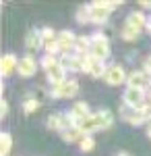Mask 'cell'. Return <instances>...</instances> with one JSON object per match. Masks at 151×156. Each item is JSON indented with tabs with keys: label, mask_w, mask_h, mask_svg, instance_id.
I'll return each mask as SVG.
<instances>
[{
	"label": "cell",
	"mask_w": 151,
	"mask_h": 156,
	"mask_svg": "<svg viewBox=\"0 0 151 156\" xmlns=\"http://www.w3.org/2000/svg\"><path fill=\"white\" fill-rule=\"evenodd\" d=\"M50 94H52V98H72L79 94V81L77 79H66L58 85H52Z\"/></svg>",
	"instance_id": "277c9868"
},
{
	"label": "cell",
	"mask_w": 151,
	"mask_h": 156,
	"mask_svg": "<svg viewBox=\"0 0 151 156\" xmlns=\"http://www.w3.org/2000/svg\"><path fill=\"white\" fill-rule=\"evenodd\" d=\"M77 21L79 23H91V4H83L77 9Z\"/></svg>",
	"instance_id": "7402d4cb"
},
{
	"label": "cell",
	"mask_w": 151,
	"mask_h": 156,
	"mask_svg": "<svg viewBox=\"0 0 151 156\" xmlns=\"http://www.w3.org/2000/svg\"><path fill=\"white\" fill-rule=\"evenodd\" d=\"M110 9H106L102 6L99 2H93L91 4V23H97V25H104L108 21V17H110Z\"/></svg>",
	"instance_id": "5bb4252c"
},
{
	"label": "cell",
	"mask_w": 151,
	"mask_h": 156,
	"mask_svg": "<svg viewBox=\"0 0 151 156\" xmlns=\"http://www.w3.org/2000/svg\"><path fill=\"white\" fill-rule=\"evenodd\" d=\"M89 48H91V36H81L77 37V42H75V50H77V54H89Z\"/></svg>",
	"instance_id": "d6986e66"
},
{
	"label": "cell",
	"mask_w": 151,
	"mask_h": 156,
	"mask_svg": "<svg viewBox=\"0 0 151 156\" xmlns=\"http://www.w3.org/2000/svg\"><path fill=\"white\" fill-rule=\"evenodd\" d=\"M89 54L97 60H106L110 56V42L104 34H93L91 36V48H89Z\"/></svg>",
	"instance_id": "7a4b0ae2"
},
{
	"label": "cell",
	"mask_w": 151,
	"mask_h": 156,
	"mask_svg": "<svg viewBox=\"0 0 151 156\" xmlns=\"http://www.w3.org/2000/svg\"><path fill=\"white\" fill-rule=\"evenodd\" d=\"M83 137H85V133L75 125V127H69L66 131H62V140L64 142H69V144H75V142H81Z\"/></svg>",
	"instance_id": "ac0fdd59"
},
{
	"label": "cell",
	"mask_w": 151,
	"mask_h": 156,
	"mask_svg": "<svg viewBox=\"0 0 151 156\" xmlns=\"http://www.w3.org/2000/svg\"><path fill=\"white\" fill-rule=\"evenodd\" d=\"M69 115L75 123H79V121H83L87 115H91V110H89V104H87V102H75Z\"/></svg>",
	"instance_id": "2e32d148"
},
{
	"label": "cell",
	"mask_w": 151,
	"mask_h": 156,
	"mask_svg": "<svg viewBox=\"0 0 151 156\" xmlns=\"http://www.w3.org/2000/svg\"><path fill=\"white\" fill-rule=\"evenodd\" d=\"M147 19H149V17L143 11H133L126 17V25L135 27V29H143V27H147Z\"/></svg>",
	"instance_id": "e0dca14e"
},
{
	"label": "cell",
	"mask_w": 151,
	"mask_h": 156,
	"mask_svg": "<svg viewBox=\"0 0 151 156\" xmlns=\"http://www.w3.org/2000/svg\"><path fill=\"white\" fill-rule=\"evenodd\" d=\"M6 112H8V104H6V100H2V104H0V115H2V119L6 117Z\"/></svg>",
	"instance_id": "f546056e"
},
{
	"label": "cell",
	"mask_w": 151,
	"mask_h": 156,
	"mask_svg": "<svg viewBox=\"0 0 151 156\" xmlns=\"http://www.w3.org/2000/svg\"><path fill=\"white\" fill-rule=\"evenodd\" d=\"M19 60L12 52H6L4 56H2V60H0V73H2V77H8V75H12V73L19 69Z\"/></svg>",
	"instance_id": "30bf717a"
},
{
	"label": "cell",
	"mask_w": 151,
	"mask_h": 156,
	"mask_svg": "<svg viewBox=\"0 0 151 156\" xmlns=\"http://www.w3.org/2000/svg\"><path fill=\"white\" fill-rule=\"evenodd\" d=\"M128 87H139V90H147L151 85L149 81V75L143 71V69H139V71H130L128 73V79H126Z\"/></svg>",
	"instance_id": "ba28073f"
},
{
	"label": "cell",
	"mask_w": 151,
	"mask_h": 156,
	"mask_svg": "<svg viewBox=\"0 0 151 156\" xmlns=\"http://www.w3.org/2000/svg\"><path fill=\"white\" fill-rule=\"evenodd\" d=\"M97 119H99V129H108L114 123V115L104 108V110H97Z\"/></svg>",
	"instance_id": "ffe728a7"
},
{
	"label": "cell",
	"mask_w": 151,
	"mask_h": 156,
	"mask_svg": "<svg viewBox=\"0 0 151 156\" xmlns=\"http://www.w3.org/2000/svg\"><path fill=\"white\" fill-rule=\"evenodd\" d=\"M46 77L52 85H58V83H62V81H66V69L60 65V60H58L50 71H46Z\"/></svg>",
	"instance_id": "4fadbf2b"
},
{
	"label": "cell",
	"mask_w": 151,
	"mask_h": 156,
	"mask_svg": "<svg viewBox=\"0 0 151 156\" xmlns=\"http://www.w3.org/2000/svg\"><path fill=\"white\" fill-rule=\"evenodd\" d=\"M141 34V29H135V27H130V25L124 23V27H122V37L126 40V42H133V40H137Z\"/></svg>",
	"instance_id": "cb8c5ba5"
},
{
	"label": "cell",
	"mask_w": 151,
	"mask_h": 156,
	"mask_svg": "<svg viewBox=\"0 0 151 156\" xmlns=\"http://www.w3.org/2000/svg\"><path fill=\"white\" fill-rule=\"evenodd\" d=\"M147 31L151 34V15H149V19H147Z\"/></svg>",
	"instance_id": "4dcf8cb0"
},
{
	"label": "cell",
	"mask_w": 151,
	"mask_h": 156,
	"mask_svg": "<svg viewBox=\"0 0 151 156\" xmlns=\"http://www.w3.org/2000/svg\"><path fill=\"white\" fill-rule=\"evenodd\" d=\"M147 137H149V140H151V123H149V125H147Z\"/></svg>",
	"instance_id": "1f68e13d"
},
{
	"label": "cell",
	"mask_w": 151,
	"mask_h": 156,
	"mask_svg": "<svg viewBox=\"0 0 151 156\" xmlns=\"http://www.w3.org/2000/svg\"><path fill=\"white\" fill-rule=\"evenodd\" d=\"M122 117L130 125H143V123H151V102H147L141 108H130L126 104H122Z\"/></svg>",
	"instance_id": "6da1fadb"
},
{
	"label": "cell",
	"mask_w": 151,
	"mask_h": 156,
	"mask_svg": "<svg viewBox=\"0 0 151 156\" xmlns=\"http://www.w3.org/2000/svg\"><path fill=\"white\" fill-rule=\"evenodd\" d=\"M93 148H95V140H93L91 135H85L81 140V150L83 152H91Z\"/></svg>",
	"instance_id": "4316f807"
},
{
	"label": "cell",
	"mask_w": 151,
	"mask_h": 156,
	"mask_svg": "<svg viewBox=\"0 0 151 156\" xmlns=\"http://www.w3.org/2000/svg\"><path fill=\"white\" fill-rule=\"evenodd\" d=\"M147 98H149V100H151V85H149V87H147Z\"/></svg>",
	"instance_id": "d6a6232c"
},
{
	"label": "cell",
	"mask_w": 151,
	"mask_h": 156,
	"mask_svg": "<svg viewBox=\"0 0 151 156\" xmlns=\"http://www.w3.org/2000/svg\"><path fill=\"white\" fill-rule=\"evenodd\" d=\"M42 40H44V46L54 44V42L58 40V34H56L52 27H44V29H42Z\"/></svg>",
	"instance_id": "603a6c76"
},
{
	"label": "cell",
	"mask_w": 151,
	"mask_h": 156,
	"mask_svg": "<svg viewBox=\"0 0 151 156\" xmlns=\"http://www.w3.org/2000/svg\"><path fill=\"white\" fill-rule=\"evenodd\" d=\"M37 60L31 56V54H25L23 58L19 60V69H17V73L21 75V77H33L35 71H37Z\"/></svg>",
	"instance_id": "9c48e42d"
},
{
	"label": "cell",
	"mask_w": 151,
	"mask_h": 156,
	"mask_svg": "<svg viewBox=\"0 0 151 156\" xmlns=\"http://www.w3.org/2000/svg\"><path fill=\"white\" fill-rule=\"evenodd\" d=\"M122 100H124V104L130 108H141L147 104V90H139V87H128L124 90V94H122Z\"/></svg>",
	"instance_id": "3957f363"
},
{
	"label": "cell",
	"mask_w": 151,
	"mask_h": 156,
	"mask_svg": "<svg viewBox=\"0 0 151 156\" xmlns=\"http://www.w3.org/2000/svg\"><path fill=\"white\" fill-rule=\"evenodd\" d=\"M83 71L89 73V75H91V77H95V79H99V77H106L108 67H106L104 60H97V58H93L91 54H85V65H83Z\"/></svg>",
	"instance_id": "8992f818"
},
{
	"label": "cell",
	"mask_w": 151,
	"mask_h": 156,
	"mask_svg": "<svg viewBox=\"0 0 151 156\" xmlns=\"http://www.w3.org/2000/svg\"><path fill=\"white\" fill-rule=\"evenodd\" d=\"M77 127H79L85 135H91L93 131H97V129H99V119H97V112L87 115L83 121H79V123H77Z\"/></svg>",
	"instance_id": "8fae6325"
},
{
	"label": "cell",
	"mask_w": 151,
	"mask_h": 156,
	"mask_svg": "<svg viewBox=\"0 0 151 156\" xmlns=\"http://www.w3.org/2000/svg\"><path fill=\"white\" fill-rule=\"evenodd\" d=\"M37 108H39V100H37V98H27L23 102V110L27 115H29V112H35Z\"/></svg>",
	"instance_id": "484cf974"
},
{
	"label": "cell",
	"mask_w": 151,
	"mask_h": 156,
	"mask_svg": "<svg viewBox=\"0 0 151 156\" xmlns=\"http://www.w3.org/2000/svg\"><path fill=\"white\" fill-rule=\"evenodd\" d=\"M104 79H106L108 85H122L128 79V75H126V71H124L122 65L114 62V65H108V71H106Z\"/></svg>",
	"instance_id": "5b68a950"
},
{
	"label": "cell",
	"mask_w": 151,
	"mask_h": 156,
	"mask_svg": "<svg viewBox=\"0 0 151 156\" xmlns=\"http://www.w3.org/2000/svg\"><path fill=\"white\" fill-rule=\"evenodd\" d=\"M116 156H130V154H126V152H120V154H116Z\"/></svg>",
	"instance_id": "836d02e7"
},
{
	"label": "cell",
	"mask_w": 151,
	"mask_h": 156,
	"mask_svg": "<svg viewBox=\"0 0 151 156\" xmlns=\"http://www.w3.org/2000/svg\"><path fill=\"white\" fill-rule=\"evenodd\" d=\"M46 48V54H50V56H56V54H62V48H60L58 42H54V44H48V46H44Z\"/></svg>",
	"instance_id": "83f0119b"
},
{
	"label": "cell",
	"mask_w": 151,
	"mask_h": 156,
	"mask_svg": "<svg viewBox=\"0 0 151 156\" xmlns=\"http://www.w3.org/2000/svg\"><path fill=\"white\" fill-rule=\"evenodd\" d=\"M11 148H12L11 133H8V131H2V135H0V156H8Z\"/></svg>",
	"instance_id": "44dd1931"
},
{
	"label": "cell",
	"mask_w": 151,
	"mask_h": 156,
	"mask_svg": "<svg viewBox=\"0 0 151 156\" xmlns=\"http://www.w3.org/2000/svg\"><path fill=\"white\" fill-rule=\"evenodd\" d=\"M143 71L147 73V75H151V54H147L143 58Z\"/></svg>",
	"instance_id": "f1b7e54d"
},
{
	"label": "cell",
	"mask_w": 151,
	"mask_h": 156,
	"mask_svg": "<svg viewBox=\"0 0 151 156\" xmlns=\"http://www.w3.org/2000/svg\"><path fill=\"white\" fill-rule=\"evenodd\" d=\"M44 46V40H42V31H29L27 34V37H25V48H27V52L31 54V52H35V50H39Z\"/></svg>",
	"instance_id": "9a60e30c"
},
{
	"label": "cell",
	"mask_w": 151,
	"mask_h": 156,
	"mask_svg": "<svg viewBox=\"0 0 151 156\" xmlns=\"http://www.w3.org/2000/svg\"><path fill=\"white\" fill-rule=\"evenodd\" d=\"M62 48V54H69V50H75V42H77V36L70 31V29H64L58 34V40H56Z\"/></svg>",
	"instance_id": "7c38bea8"
},
{
	"label": "cell",
	"mask_w": 151,
	"mask_h": 156,
	"mask_svg": "<svg viewBox=\"0 0 151 156\" xmlns=\"http://www.w3.org/2000/svg\"><path fill=\"white\" fill-rule=\"evenodd\" d=\"M56 62H58V58H56V56L44 54V56H42V60H39V67H42L44 71H50V69H52V67H54Z\"/></svg>",
	"instance_id": "d4e9b609"
},
{
	"label": "cell",
	"mask_w": 151,
	"mask_h": 156,
	"mask_svg": "<svg viewBox=\"0 0 151 156\" xmlns=\"http://www.w3.org/2000/svg\"><path fill=\"white\" fill-rule=\"evenodd\" d=\"M60 65L66 69V71H83V65H85V54H62L60 56Z\"/></svg>",
	"instance_id": "52a82bcc"
}]
</instances>
